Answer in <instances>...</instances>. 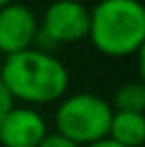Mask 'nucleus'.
Returning <instances> with one entry per match:
<instances>
[{"label":"nucleus","instance_id":"1","mask_svg":"<svg viewBox=\"0 0 145 147\" xmlns=\"http://www.w3.org/2000/svg\"><path fill=\"white\" fill-rule=\"evenodd\" d=\"M0 80L12 94L14 101L28 105H46L62 99L70 86V74L62 60L54 54L28 48L6 56Z\"/></svg>","mask_w":145,"mask_h":147},{"label":"nucleus","instance_id":"2","mask_svg":"<svg viewBox=\"0 0 145 147\" xmlns=\"http://www.w3.org/2000/svg\"><path fill=\"white\" fill-rule=\"evenodd\" d=\"M90 42L109 58H127L143 50L145 8L139 0H105L90 10Z\"/></svg>","mask_w":145,"mask_h":147},{"label":"nucleus","instance_id":"3","mask_svg":"<svg viewBox=\"0 0 145 147\" xmlns=\"http://www.w3.org/2000/svg\"><path fill=\"white\" fill-rule=\"evenodd\" d=\"M111 115L113 109L107 99L97 94L82 92L60 101L54 113V125L56 133L64 135L76 145L86 147L107 137Z\"/></svg>","mask_w":145,"mask_h":147},{"label":"nucleus","instance_id":"4","mask_svg":"<svg viewBox=\"0 0 145 147\" xmlns=\"http://www.w3.org/2000/svg\"><path fill=\"white\" fill-rule=\"evenodd\" d=\"M40 32L58 48L88 38L90 10L78 0H56L44 10Z\"/></svg>","mask_w":145,"mask_h":147},{"label":"nucleus","instance_id":"5","mask_svg":"<svg viewBox=\"0 0 145 147\" xmlns=\"http://www.w3.org/2000/svg\"><path fill=\"white\" fill-rule=\"evenodd\" d=\"M38 30L40 22L26 4L12 2L0 8V54L6 58L34 48Z\"/></svg>","mask_w":145,"mask_h":147},{"label":"nucleus","instance_id":"6","mask_svg":"<svg viewBox=\"0 0 145 147\" xmlns=\"http://www.w3.org/2000/svg\"><path fill=\"white\" fill-rule=\"evenodd\" d=\"M48 135L46 119L34 107H12L0 121L2 147H38Z\"/></svg>","mask_w":145,"mask_h":147},{"label":"nucleus","instance_id":"7","mask_svg":"<svg viewBox=\"0 0 145 147\" xmlns=\"http://www.w3.org/2000/svg\"><path fill=\"white\" fill-rule=\"evenodd\" d=\"M107 137L123 147H141L145 141V115L113 111Z\"/></svg>","mask_w":145,"mask_h":147},{"label":"nucleus","instance_id":"8","mask_svg":"<svg viewBox=\"0 0 145 147\" xmlns=\"http://www.w3.org/2000/svg\"><path fill=\"white\" fill-rule=\"evenodd\" d=\"M113 111H127V113H143L145 109V86L141 82H125L117 88L111 99Z\"/></svg>","mask_w":145,"mask_h":147},{"label":"nucleus","instance_id":"9","mask_svg":"<svg viewBox=\"0 0 145 147\" xmlns=\"http://www.w3.org/2000/svg\"><path fill=\"white\" fill-rule=\"evenodd\" d=\"M38 147H80L76 145L74 141H70V139H66L64 135H60V133H48L42 141H40V145Z\"/></svg>","mask_w":145,"mask_h":147},{"label":"nucleus","instance_id":"10","mask_svg":"<svg viewBox=\"0 0 145 147\" xmlns=\"http://www.w3.org/2000/svg\"><path fill=\"white\" fill-rule=\"evenodd\" d=\"M12 107H14V98H12V94L8 92V88L0 80V121L10 113Z\"/></svg>","mask_w":145,"mask_h":147},{"label":"nucleus","instance_id":"11","mask_svg":"<svg viewBox=\"0 0 145 147\" xmlns=\"http://www.w3.org/2000/svg\"><path fill=\"white\" fill-rule=\"evenodd\" d=\"M86 147H123V145L115 143V141H111L109 137H105V139H99V141L92 143V145H86Z\"/></svg>","mask_w":145,"mask_h":147},{"label":"nucleus","instance_id":"12","mask_svg":"<svg viewBox=\"0 0 145 147\" xmlns=\"http://www.w3.org/2000/svg\"><path fill=\"white\" fill-rule=\"evenodd\" d=\"M12 2H16V0H0V8H4V6H8Z\"/></svg>","mask_w":145,"mask_h":147},{"label":"nucleus","instance_id":"13","mask_svg":"<svg viewBox=\"0 0 145 147\" xmlns=\"http://www.w3.org/2000/svg\"><path fill=\"white\" fill-rule=\"evenodd\" d=\"M2 62H4V56L0 54V70H2Z\"/></svg>","mask_w":145,"mask_h":147},{"label":"nucleus","instance_id":"14","mask_svg":"<svg viewBox=\"0 0 145 147\" xmlns=\"http://www.w3.org/2000/svg\"><path fill=\"white\" fill-rule=\"evenodd\" d=\"M97 2H105V0H97Z\"/></svg>","mask_w":145,"mask_h":147}]
</instances>
